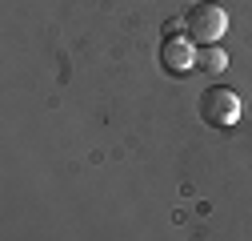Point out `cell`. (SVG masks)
Here are the masks:
<instances>
[{"label":"cell","instance_id":"cell-1","mask_svg":"<svg viewBox=\"0 0 252 241\" xmlns=\"http://www.w3.org/2000/svg\"><path fill=\"white\" fill-rule=\"evenodd\" d=\"M224 28H228V12L220 8L216 0H200V4H192L188 16H184V33L196 44H216L224 37Z\"/></svg>","mask_w":252,"mask_h":241},{"label":"cell","instance_id":"cell-3","mask_svg":"<svg viewBox=\"0 0 252 241\" xmlns=\"http://www.w3.org/2000/svg\"><path fill=\"white\" fill-rule=\"evenodd\" d=\"M160 65H164V73L184 77V73L196 69V48L188 44V40H180V37H168L164 48H160Z\"/></svg>","mask_w":252,"mask_h":241},{"label":"cell","instance_id":"cell-2","mask_svg":"<svg viewBox=\"0 0 252 241\" xmlns=\"http://www.w3.org/2000/svg\"><path fill=\"white\" fill-rule=\"evenodd\" d=\"M200 120L212 129H232L236 120H240V101L232 88H204L200 93Z\"/></svg>","mask_w":252,"mask_h":241},{"label":"cell","instance_id":"cell-4","mask_svg":"<svg viewBox=\"0 0 252 241\" xmlns=\"http://www.w3.org/2000/svg\"><path fill=\"white\" fill-rule=\"evenodd\" d=\"M224 65H228V52L220 44H204V52H196V69H204V73H220Z\"/></svg>","mask_w":252,"mask_h":241}]
</instances>
